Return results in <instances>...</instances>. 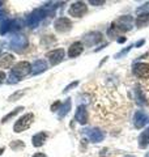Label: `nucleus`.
<instances>
[{
	"instance_id": "obj_29",
	"label": "nucleus",
	"mask_w": 149,
	"mask_h": 157,
	"mask_svg": "<svg viewBox=\"0 0 149 157\" xmlns=\"http://www.w3.org/2000/svg\"><path fill=\"white\" fill-rule=\"evenodd\" d=\"M4 81H7V73L0 70V85H2Z\"/></svg>"
},
{
	"instance_id": "obj_30",
	"label": "nucleus",
	"mask_w": 149,
	"mask_h": 157,
	"mask_svg": "<svg viewBox=\"0 0 149 157\" xmlns=\"http://www.w3.org/2000/svg\"><path fill=\"white\" fill-rule=\"evenodd\" d=\"M105 3L103 0H90L89 4H92V6H102V4Z\"/></svg>"
},
{
	"instance_id": "obj_21",
	"label": "nucleus",
	"mask_w": 149,
	"mask_h": 157,
	"mask_svg": "<svg viewBox=\"0 0 149 157\" xmlns=\"http://www.w3.org/2000/svg\"><path fill=\"white\" fill-rule=\"evenodd\" d=\"M148 144H149V128H147L139 136V147L140 148H147Z\"/></svg>"
},
{
	"instance_id": "obj_27",
	"label": "nucleus",
	"mask_w": 149,
	"mask_h": 157,
	"mask_svg": "<svg viewBox=\"0 0 149 157\" xmlns=\"http://www.w3.org/2000/svg\"><path fill=\"white\" fill-rule=\"evenodd\" d=\"M60 106H62V102L60 101H56V102H54V104L51 105V111H58L59 109H60Z\"/></svg>"
},
{
	"instance_id": "obj_8",
	"label": "nucleus",
	"mask_w": 149,
	"mask_h": 157,
	"mask_svg": "<svg viewBox=\"0 0 149 157\" xmlns=\"http://www.w3.org/2000/svg\"><path fill=\"white\" fill-rule=\"evenodd\" d=\"M54 29H55L58 33H67L72 29V22H71V20L67 17H59L55 20V22H54Z\"/></svg>"
},
{
	"instance_id": "obj_24",
	"label": "nucleus",
	"mask_w": 149,
	"mask_h": 157,
	"mask_svg": "<svg viewBox=\"0 0 149 157\" xmlns=\"http://www.w3.org/2000/svg\"><path fill=\"white\" fill-rule=\"evenodd\" d=\"M9 147H11V149L13 151H21L25 148V143L22 140H13L11 144H9Z\"/></svg>"
},
{
	"instance_id": "obj_32",
	"label": "nucleus",
	"mask_w": 149,
	"mask_h": 157,
	"mask_svg": "<svg viewBox=\"0 0 149 157\" xmlns=\"http://www.w3.org/2000/svg\"><path fill=\"white\" fill-rule=\"evenodd\" d=\"M32 157H47V156L44 153H42V152H38V153H34Z\"/></svg>"
},
{
	"instance_id": "obj_26",
	"label": "nucleus",
	"mask_w": 149,
	"mask_h": 157,
	"mask_svg": "<svg viewBox=\"0 0 149 157\" xmlns=\"http://www.w3.org/2000/svg\"><path fill=\"white\" fill-rule=\"evenodd\" d=\"M7 82H8V84H17V82H20L18 80H17V78L16 77H14L13 75H12V73H9V76H8V80H7Z\"/></svg>"
},
{
	"instance_id": "obj_20",
	"label": "nucleus",
	"mask_w": 149,
	"mask_h": 157,
	"mask_svg": "<svg viewBox=\"0 0 149 157\" xmlns=\"http://www.w3.org/2000/svg\"><path fill=\"white\" fill-rule=\"evenodd\" d=\"M136 25L139 28L149 25V12H144V13L139 14V16L136 17Z\"/></svg>"
},
{
	"instance_id": "obj_11",
	"label": "nucleus",
	"mask_w": 149,
	"mask_h": 157,
	"mask_svg": "<svg viewBox=\"0 0 149 157\" xmlns=\"http://www.w3.org/2000/svg\"><path fill=\"white\" fill-rule=\"evenodd\" d=\"M102 41V34L99 33V32H92V33H88L84 36V39H82V42H84V45H86V46H94V45H97V43H99Z\"/></svg>"
},
{
	"instance_id": "obj_17",
	"label": "nucleus",
	"mask_w": 149,
	"mask_h": 157,
	"mask_svg": "<svg viewBox=\"0 0 149 157\" xmlns=\"http://www.w3.org/2000/svg\"><path fill=\"white\" fill-rule=\"evenodd\" d=\"M74 119H76L80 124H86L88 123V111L86 107L84 105H80L76 110V114H74Z\"/></svg>"
},
{
	"instance_id": "obj_14",
	"label": "nucleus",
	"mask_w": 149,
	"mask_h": 157,
	"mask_svg": "<svg viewBox=\"0 0 149 157\" xmlns=\"http://www.w3.org/2000/svg\"><path fill=\"white\" fill-rule=\"evenodd\" d=\"M148 123V117L144 111L137 110L133 115V124H135L136 128H143L144 126Z\"/></svg>"
},
{
	"instance_id": "obj_23",
	"label": "nucleus",
	"mask_w": 149,
	"mask_h": 157,
	"mask_svg": "<svg viewBox=\"0 0 149 157\" xmlns=\"http://www.w3.org/2000/svg\"><path fill=\"white\" fill-rule=\"evenodd\" d=\"M135 96H136V101L139 105H145L147 101H145V96L141 93L140 89V85H136V89H135Z\"/></svg>"
},
{
	"instance_id": "obj_36",
	"label": "nucleus",
	"mask_w": 149,
	"mask_h": 157,
	"mask_svg": "<svg viewBox=\"0 0 149 157\" xmlns=\"http://www.w3.org/2000/svg\"><path fill=\"white\" fill-rule=\"evenodd\" d=\"M3 7H4V2H0V11L3 9Z\"/></svg>"
},
{
	"instance_id": "obj_35",
	"label": "nucleus",
	"mask_w": 149,
	"mask_h": 157,
	"mask_svg": "<svg viewBox=\"0 0 149 157\" xmlns=\"http://www.w3.org/2000/svg\"><path fill=\"white\" fill-rule=\"evenodd\" d=\"M4 151H6V149H4V148H2V147H0V156H2V155L4 153Z\"/></svg>"
},
{
	"instance_id": "obj_33",
	"label": "nucleus",
	"mask_w": 149,
	"mask_h": 157,
	"mask_svg": "<svg viewBox=\"0 0 149 157\" xmlns=\"http://www.w3.org/2000/svg\"><path fill=\"white\" fill-rule=\"evenodd\" d=\"M118 42H119V43H123V42H126V38H124V37L119 38V39H118Z\"/></svg>"
},
{
	"instance_id": "obj_31",
	"label": "nucleus",
	"mask_w": 149,
	"mask_h": 157,
	"mask_svg": "<svg viewBox=\"0 0 149 157\" xmlns=\"http://www.w3.org/2000/svg\"><path fill=\"white\" fill-rule=\"evenodd\" d=\"M6 20H7V17H6V12H4L3 9H2V11H0V24L4 22Z\"/></svg>"
},
{
	"instance_id": "obj_25",
	"label": "nucleus",
	"mask_w": 149,
	"mask_h": 157,
	"mask_svg": "<svg viewBox=\"0 0 149 157\" xmlns=\"http://www.w3.org/2000/svg\"><path fill=\"white\" fill-rule=\"evenodd\" d=\"M25 94V90H17L16 93H13V94H11L8 97V101L9 102H13V101H17V100H20L22 96Z\"/></svg>"
},
{
	"instance_id": "obj_37",
	"label": "nucleus",
	"mask_w": 149,
	"mask_h": 157,
	"mask_svg": "<svg viewBox=\"0 0 149 157\" xmlns=\"http://www.w3.org/2000/svg\"><path fill=\"white\" fill-rule=\"evenodd\" d=\"M124 157H135V156H130V155H128V156H124Z\"/></svg>"
},
{
	"instance_id": "obj_3",
	"label": "nucleus",
	"mask_w": 149,
	"mask_h": 157,
	"mask_svg": "<svg viewBox=\"0 0 149 157\" xmlns=\"http://www.w3.org/2000/svg\"><path fill=\"white\" fill-rule=\"evenodd\" d=\"M47 14H48V13L46 12V9H44L43 7H42V8L34 9V11L26 17V25L30 28V29L37 28L39 24L42 22V20L47 16Z\"/></svg>"
},
{
	"instance_id": "obj_13",
	"label": "nucleus",
	"mask_w": 149,
	"mask_h": 157,
	"mask_svg": "<svg viewBox=\"0 0 149 157\" xmlns=\"http://www.w3.org/2000/svg\"><path fill=\"white\" fill-rule=\"evenodd\" d=\"M48 64L44 59H37V60L33 62L32 64V75H39V73H43L44 71H47Z\"/></svg>"
},
{
	"instance_id": "obj_16",
	"label": "nucleus",
	"mask_w": 149,
	"mask_h": 157,
	"mask_svg": "<svg viewBox=\"0 0 149 157\" xmlns=\"http://www.w3.org/2000/svg\"><path fill=\"white\" fill-rule=\"evenodd\" d=\"M84 51V43L82 42H73L68 48V56L69 58H77L81 55Z\"/></svg>"
},
{
	"instance_id": "obj_5",
	"label": "nucleus",
	"mask_w": 149,
	"mask_h": 157,
	"mask_svg": "<svg viewBox=\"0 0 149 157\" xmlns=\"http://www.w3.org/2000/svg\"><path fill=\"white\" fill-rule=\"evenodd\" d=\"M22 28V24L18 20L7 18L4 22L0 24V36H6L8 33H16Z\"/></svg>"
},
{
	"instance_id": "obj_28",
	"label": "nucleus",
	"mask_w": 149,
	"mask_h": 157,
	"mask_svg": "<svg viewBox=\"0 0 149 157\" xmlns=\"http://www.w3.org/2000/svg\"><path fill=\"white\" fill-rule=\"evenodd\" d=\"M77 85H78V81H73V82H71V84H69V85H67V86H66V89H64L63 92H64V93H67L68 90H71L72 88L77 86Z\"/></svg>"
},
{
	"instance_id": "obj_9",
	"label": "nucleus",
	"mask_w": 149,
	"mask_h": 157,
	"mask_svg": "<svg viewBox=\"0 0 149 157\" xmlns=\"http://www.w3.org/2000/svg\"><path fill=\"white\" fill-rule=\"evenodd\" d=\"M64 55H66V51H64L63 48H55V50L48 51L46 54V58L48 59L51 66H56L64 59Z\"/></svg>"
},
{
	"instance_id": "obj_4",
	"label": "nucleus",
	"mask_w": 149,
	"mask_h": 157,
	"mask_svg": "<svg viewBox=\"0 0 149 157\" xmlns=\"http://www.w3.org/2000/svg\"><path fill=\"white\" fill-rule=\"evenodd\" d=\"M9 48L11 50H14L16 52H22L25 48L28 47L29 45V41L28 38L22 36V34H14V36L11 38V41H9Z\"/></svg>"
},
{
	"instance_id": "obj_6",
	"label": "nucleus",
	"mask_w": 149,
	"mask_h": 157,
	"mask_svg": "<svg viewBox=\"0 0 149 157\" xmlns=\"http://www.w3.org/2000/svg\"><path fill=\"white\" fill-rule=\"evenodd\" d=\"M86 12H88V6L84 2H74L71 4V7L68 9L69 16L72 17H82Z\"/></svg>"
},
{
	"instance_id": "obj_12",
	"label": "nucleus",
	"mask_w": 149,
	"mask_h": 157,
	"mask_svg": "<svg viewBox=\"0 0 149 157\" xmlns=\"http://www.w3.org/2000/svg\"><path fill=\"white\" fill-rule=\"evenodd\" d=\"M133 75L140 78L149 77V64L148 63H136L133 66Z\"/></svg>"
},
{
	"instance_id": "obj_7",
	"label": "nucleus",
	"mask_w": 149,
	"mask_h": 157,
	"mask_svg": "<svg viewBox=\"0 0 149 157\" xmlns=\"http://www.w3.org/2000/svg\"><path fill=\"white\" fill-rule=\"evenodd\" d=\"M114 25L117 26L119 33L128 32V30H131L133 26V18L131 16H128V14H126V16H122L119 20H117V21L114 22Z\"/></svg>"
},
{
	"instance_id": "obj_15",
	"label": "nucleus",
	"mask_w": 149,
	"mask_h": 157,
	"mask_svg": "<svg viewBox=\"0 0 149 157\" xmlns=\"http://www.w3.org/2000/svg\"><path fill=\"white\" fill-rule=\"evenodd\" d=\"M47 137H48V134H47L46 131H41V132H38V134L33 135V137H32V144H33V147H36V148L42 147L44 143H46Z\"/></svg>"
},
{
	"instance_id": "obj_22",
	"label": "nucleus",
	"mask_w": 149,
	"mask_h": 157,
	"mask_svg": "<svg viewBox=\"0 0 149 157\" xmlns=\"http://www.w3.org/2000/svg\"><path fill=\"white\" fill-rule=\"evenodd\" d=\"M24 110V106H17L14 110H12L11 113H8V114L6 117H3V119H2V123H7V122H9L12 119V118H14L16 115H18L20 113H21Z\"/></svg>"
},
{
	"instance_id": "obj_10",
	"label": "nucleus",
	"mask_w": 149,
	"mask_h": 157,
	"mask_svg": "<svg viewBox=\"0 0 149 157\" xmlns=\"http://www.w3.org/2000/svg\"><path fill=\"white\" fill-rule=\"evenodd\" d=\"M84 132H85V135L89 137V140L93 141V143H99V141H102L105 139V132L102 130L97 128V127H94V128H88Z\"/></svg>"
},
{
	"instance_id": "obj_1",
	"label": "nucleus",
	"mask_w": 149,
	"mask_h": 157,
	"mask_svg": "<svg viewBox=\"0 0 149 157\" xmlns=\"http://www.w3.org/2000/svg\"><path fill=\"white\" fill-rule=\"evenodd\" d=\"M11 73L17 78L18 81H21L25 76H28L29 73H32V64L29 62H17L12 68H11Z\"/></svg>"
},
{
	"instance_id": "obj_19",
	"label": "nucleus",
	"mask_w": 149,
	"mask_h": 157,
	"mask_svg": "<svg viewBox=\"0 0 149 157\" xmlns=\"http://www.w3.org/2000/svg\"><path fill=\"white\" fill-rule=\"evenodd\" d=\"M71 105H72L71 98H67V101H66V102H63L62 106H60V109L58 110V115H59V118H64V117L68 114L69 110H71Z\"/></svg>"
},
{
	"instance_id": "obj_2",
	"label": "nucleus",
	"mask_w": 149,
	"mask_h": 157,
	"mask_svg": "<svg viewBox=\"0 0 149 157\" xmlns=\"http://www.w3.org/2000/svg\"><path fill=\"white\" fill-rule=\"evenodd\" d=\"M33 121H34V114L33 113H26V114L21 115L16 122H14L13 131L16 132V134H21V132H24L25 130H28L29 127L32 126Z\"/></svg>"
},
{
	"instance_id": "obj_18",
	"label": "nucleus",
	"mask_w": 149,
	"mask_h": 157,
	"mask_svg": "<svg viewBox=\"0 0 149 157\" xmlns=\"http://www.w3.org/2000/svg\"><path fill=\"white\" fill-rule=\"evenodd\" d=\"M13 63H14V56L12 55V54L7 52L0 58V68H2V71L7 70V68H12Z\"/></svg>"
},
{
	"instance_id": "obj_38",
	"label": "nucleus",
	"mask_w": 149,
	"mask_h": 157,
	"mask_svg": "<svg viewBox=\"0 0 149 157\" xmlns=\"http://www.w3.org/2000/svg\"><path fill=\"white\" fill-rule=\"evenodd\" d=\"M0 55H2V47H0Z\"/></svg>"
},
{
	"instance_id": "obj_34",
	"label": "nucleus",
	"mask_w": 149,
	"mask_h": 157,
	"mask_svg": "<svg viewBox=\"0 0 149 157\" xmlns=\"http://www.w3.org/2000/svg\"><path fill=\"white\" fill-rule=\"evenodd\" d=\"M143 43H144V39H141V41H139V42L136 43V47H139V46H141V45H143Z\"/></svg>"
}]
</instances>
